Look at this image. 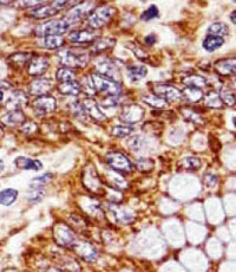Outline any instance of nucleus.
I'll use <instances>...</instances> for the list:
<instances>
[{
    "mask_svg": "<svg viewBox=\"0 0 236 272\" xmlns=\"http://www.w3.org/2000/svg\"><path fill=\"white\" fill-rule=\"evenodd\" d=\"M91 86L97 93L105 95V97H113L122 95V87L118 83V81H114L112 78L104 76L99 73H94L90 77Z\"/></svg>",
    "mask_w": 236,
    "mask_h": 272,
    "instance_id": "obj_1",
    "label": "nucleus"
},
{
    "mask_svg": "<svg viewBox=\"0 0 236 272\" xmlns=\"http://www.w3.org/2000/svg\"><path fill=\"white\" fill-rule=\"evenodd\" d=\"M60 63L69 69H78V67H85L89 62V54L85 52H76V51L70 49L60 50L57 53Z\"/></svg>",
    "mask_w": 236,
    "mask_h": 272,
    "instance_id": "obj_2",
    "label": "nucleus"
},
{
    "mask_svg": "<svg viewBox=\"0 0 236 272\" xmlns=\"http://www.w3.org/2000/svg\"><path fill=\"white\" fill-rule=\"evenodd\" d=\"M105 162L110 168H112L117 173H122V174L131 173L134 169V165L130 159L121 152L107 153L105 155Z\"/></svg>",
    "mask_w": 236,
    "mask_h": 272,
    "instance_id": "obj_3",
    "label": "nucleus"
},
{
    "mask_svg": "<svg viewBox=\"0 0 236 272\" xmlns=\"http://www.w3.org/2000/svg\"><path fill=\"white\" fill-rule=\"evenodd\" d=\"M114 15V9L111 6H102V8L93 10L86 18L87 25L91 30H98L105 26Z\"/></svg>",
    "mask_w": 236,
    "mask_h": 272,
    "instance_id": "obj_4",
    "label": "nucleus"
},
{
    "mask_svg": "<svg viewBox=\"0 0 236 272\" xmlns=\"http://www.w3.org/2000/svg\"><path fill=\"white\" fill-rule=\"evenodd\" d=\"M69 25L64 20H50V22L43 23L35 29V35L39 37L49 36H62L63 33L67 32Z\"/></svg>",
    "mask_w": 236,
    "mask_h": 272,
    "instance_id": "obj_5",
    "label": "nucleus"
},
{
    "mask_svg": "<svg viewBox=\"0 0 236 272\" xmlns=\"http://www.w3.org/2000/svg\"><path fill=\"white\" fill-rule=\"evenodd\" d=\"M55 238L57 243L62 245L63 247H67V249H73L78 243V238L65 224H58L55 227Z\"/></svg>",
    "mask_w": 236,
    "mask_h": 272,
    "instance_id": "obj_6",
    "label": "nucleus"
},
{
    "mask_svg": "<svg viewBox=\"0 0 236 272\" xmlns=\"http://www.w3.org/2000/svg\"><path fill=\"white\" fill-rule=\"evenodd\" d=\"M155 95L163 98L167 102H180L183 100L182 91L178 88L165 83H156L151 88Z\"/></svg>",
    "mask_w": 236,
    "mask_h": 272,
    "instance_id": "obj_7",
    "label": "nucleus"
},
{
    "mask_svg": "<svg viewBox=\"0 0 236 272\" xmlns=\"http://www.w3.org/2000/svg\"><path fill=\"white\" fill-rule=\"evenodd\" d=\"M94 8V4L89 2L85 3H80L79 5L75 6V8H72L70 10L69 12H67V15L64 17V22H65L67 25L71 26L73 25V24L78 23L82 20L83 18H87L89 15L91 13V10Z\"/></svg>",
    "mask_w": 236,
    "mask_h": 272,
    "instance_id": "obj_8",
    "label": "nucleus"
},
{
    "mask_svg": "<svg viewBox=\"0 0 236 272\" xmlns=\"http://www.w3.org/2000/svg\"><path fill=\"white\" fill-rule=\"evenodd\" d=\"M57 108L56 98L51 95H44V96L37 97L33 101L32 109L33 111L38 115V116H44V115H49L53 113Z\"/></svg>",
    "mask_w": 236,
    "mask_h": 272,
    "instance_id": "obj_9",
    "label": "nucleus"
},
{
    "mask_svg": "<svg viewBox=\"0 0 236 272\" xmlns=\"http://www.w3.org/2000/svg\"><path fill=\"white\" fill-rule=\"evenodd\" d=\"M144 116V109L137 104H127L122 108L120 118L128 125L140 122Z\"/></svg>",
    "mask_w": 236,
    "mask_h": 272,
    "instance_id": "obj_10",
    "label": "nucleus"
},
{
    "mask_svg": "<svg viewBox=\"0 0 236 272\" xmlns=\"http://www.w3.org/2000/svg\"><path fill=\"white\" fill-rule=\"evenodd\" d=\"M83 183L90 192L96 193V194H102L104 192L102 181H100L96 169L90 167L89 171H84L83 173Z\"/></svg>",
    "mask_w": 236,
    "mask_h": 272,
    "instance_id": "obj_11",
    "label": "nucleus"
},
{
    "mask_svg": "<svg viewBox=\"0 0 236 272\" xmlns=\"http://www.w3.org/2000/svg\"><path fill=\"white\" fill-rule=\"evenodd\" d=\"M107 207H109V211L117 223L128 225V224H131L135 220L134 213L129 209H127V207L118 205L116 202H110Z\"/></svg>",
    "mask_w": 236,
    "mask_h": 272,
    "instance_id": "obj_12",
    "label": "nucleus"
},
{
    "mask_svg": "<svg viewBox=\"0 0 236 272\" xmlns=\"http://www.w3.org/2000/svg\"><path fill=\"white\" fill-rule=\"evenodd\" d=\"M69 39L71 43L75 44H86L94 43L99 39V35L97 30H78L69 33Z\"/></svg>",
    "mask_w": 236,
    "mask_h": 272,
    "instance_id": "obj_13",
    "label": "nucleus"
},
{
    "mask_svg": "<svg viewBox=\"0 0 236 272\" xmlns=\"http://www.w3.org/2000/svg\"><path fill=\"white\" fill-rule=\"evenodd\" d=\"M52 86H53L52 80L46 77H39L30 83V93L35 95L37 97L44 96V95H49V93L52 89Z\"/></svg>",
    "mask_w": 236,
    "mask_h": 272,
    "instance_id": "obj_14",
    "label": "nucleus"
},
{
    "mask_svg": "<svg viewBox=\"0 0 236 272\" xmlns=\"http://www.w3.org/2000/svg\"><path fill=\"white\" fill-rule=\"evenodd\" d=\"M49 66H50L49 58H46V57H43V56H38V57H35V58H32V60L30 62L28 66V70L31 76L40 77V76H43L47 70H49Z\"/></svg>",
    "mask_w": 236,
    "mask_h": 272,
    "instance_id": "obj_15",
    "label": "nucleus"
},
{
    "mask_svg": "<svg viewBox=\"0 0 236 272\" xmlns=\"http://www.w3.org/2000/svg\"><path fill=\"white\" fill-rule=\"evenodd\" d=\"M73 250H76V252L79 254L80 258H83L86 261H94L98 258V252L94 247L87 241H79L77 245L73 247Z\"/></svg>",
    "mask_w": 236,
    "mask_h": 272,
    "instance_id": "obj_16",
    "label": "nucleus"
},
{
    "mask_svg": "<svg viewBox=\"0 0 236 272\" xmlns=\"http://www.w3.org/2000/svg\"><path fill=\"white\" fill-rule=\"evenodd\" d=\"M214 69L220 76H234L236 75V58L218 59L214 64Z\"/></svg>",
    "mask_w": 236,
    "mask_h": 272,
    "instance_id": "obj_17",
    "label": "nucleus"
},
{
    "mask_svg": "<svg viewBox=\"0 0 236 272\" xmlns=\"http://www.w3.org/2000/svg\"><path fill=\"white\" fill-rule=\"evenodd\" d=\"M82 104H83L84 110H85V114L89 117L92 118V120L98 121V122H102L105 120V116H104V114L100 111L98 103L94 102L92 98H85V100L82 102Z\"/></svg>",
    "mask_w": 236,
    "mask_h": 272,
    "instance_id": "obj_18",
    "label": "nucleus"
},
{
    "mask_svg": "<svg viewBox=\"0 0 236 272\" xmlns=\"http://www.w3.org/2000/svg\"><path fill=\"white\" fill-rule=\"evenodd\" d=\"M29 98L26 96V94L22 90H16L13 91L11 96H10L6 107L9 110H20L23 107H25L28 104Z\"/></svg>",
    "mask_w": 236,
    "mask_h": 272,
    "instance_id": "obj_19",
    "label": "nucleus"
},
{
    "mask_svg": "<svg viewBox=\"0 0 236 272\" xmlns=\"http://www.w3.org/2000/svg\"><path fill=\"white\" fill-rule=\"evenodd\" d=\"M58 12L59 11L53 6V4H42L30 10V16L37 19H45L57 15Z\"/></svg>",
    "mask_w": 236,
    "mask_h": 272,
    "instance_id": "obj_20",
    "label": "nucleus"
},
{
    "mask_svg": "<svg viewBox=\"0 0 236 272\" xmlns=\"http://www.w3.org/2000/svg\"><path fill=\"white\" fill-rule=\"evenodd\" d=\"M26 117L22 110H9L2 117V122L10 127H17L25 123Z\"/></svg>",
    "mask_w": 236,
    "mask_h": 272,
    "instance_id": "obj_21",
    "label": "nucleus"
},
{
    "mask_svg": "<svg viewBox=\"0 0 236 272\" xmlns=\"http://www.w3.org/2000/svg\"><path fill=\"white\" fill-rule=\"evenodd\" d=\"M114 44H116V40L113 38H100L97 39L96 42L92 43V45H91L90 52L92 54H100L103 52H105V51L112 49L114 46Z\"/></svg>",
    "mask_w": 236,
    "mask_h": 272,
    "instance_id": "obj_22",
    "label": "nucleus"
},
{
    "mask_svg": "<svg viewBox=\"0 0 236 272\" xmlns=\"http://www.w3.org/2000/svg\"><path fill=\"white\" fill-rule=\"evenodd\" d=\"M15 165L20 169H30V171H40L43 168V163L38 160L18 156L15 160Z\"/></svg>",
    "mask_w": 236,
    "mask_h": 272,
    "instance_id": "obj_23",
    "label": "nucleus"
},
{
    "mask_svg": "<svg viewBox=\"0 0 236 272\" xmlns=\"http://www.w3.org/2000/svg\"><path fill=\"white\" fill-rule=\"evenodd\" d=\"M33 58V54L29 52H17L10 56L9 62L12 64L13 66L22 69L24 66H29L30 62Z\"/></svg>",
    "mask_w": 236,
    "mask_h": 272,
    "instance_id": "obj_24",
    "label": "nucleus"
},
{
    "mask_svg": "<svg viewBox=\"0 0 236 272\" xmlns=\"http://www.w3.org/2000/svg\"><path fill=\"white\" fill-rule=\"evenodd\" d=\"M182 83L184 84L185 88H195V89L202 90L207 86V80L198 75H188L182 78Z\"/></svg>",
    "mask_w": 236,
    "mask_h": 272,
    "instance_id": "obj_25",
    "label": "nucleus"
},
{
    "mask_svg": "<svg viewBox=\"0 0 236 272\" xmlns=\"http://www.w3.org/2000/svg\"><path fill=\"white\" fill-rule=\"evenodd\" d=\"M59 93H62L63 95H67V96H78L82 91V86H80L79 82L77 81H71V82H65V83H62L58 87Z\"/></svg>",
    "mask_w": 236,
    "mask_h": 272,
    "instance_id": "obj_26",
    "label": "nucleus"
},
{
    "mask_svg": "<svg viewBox=\"0 0 236 272\" xmlns=\"http://www.w3.org/2000/svg\"><path fill=\"white\" fill-rule=\"evenodd\" d=\"M178 165H180V168L183 169V171L195 172L201 168L202 162L196 156H187V158L181 160V162L178 163Z\"/></svg>",
    "mask_w": 236,
    "mask_h": 272,
    "instance_id": "obj_27",
    "label": "nucleus"
},
{
    "mask_svg": "<svg viewBox=\"0 0 236 272\" xmlns=\"http://www.w3.org/2000/svg\"><path fill=\"white\" fill-rule=\"evenodd\" d=\"M223 44H224V39L221 38V37L208 35L204 38L203 43H202V46H203V49L205 51H208V52H212V51L217 50L218 47H221Z\"/></svg>",
    "mask_w": 236,
    "mask_h": 272,
    "instance_id": "obj_28",
    "label": "nucleus"
},
{
    "mask_svg": "<svg viewBox=\"0 0 236 272\" xmlns=\"http://www.w3.org/2000/svg\"><path fill=\"white\" fill-rule=\"evenodd\" d=\"M98 73L104 75V76H107L110 78H112V80H116V75H120V71L116 67V65L111 62V60H104V62H100L98 65Z\"/></svg>",
    "mask_w": 236,
    "mask_h": 272,
    "instance_id": "obj_29",
    "label": "nucleus"
},
{
    "mask_svg": "<svg viewBox=\"0 0 236 272\" xmlns=\"http://www.w3.org/2000/svg\"><path fill=\"white\" fill-rule=\"evenodd\" d=\"M203 102L204 105H207L209 108H215V109H220L223 107V103H222L220 94L216 93V91L211 90L209 91L208 94L203 95Z\"/></svg>",
    "mask_w": 236,
    "mask_h": 272,
    "instance_id": "obj_30",
    "label": "nucleus"
},
{
    "mask_svg": "<svg viewBox=\"0 0 236 272\" xmlns=\"http://www.w3.org/2000/svg\"><path fill=\"white\" fill-rule=\"evenodd\" d=\"M128 75H129L130 80L133 82H137L143 80L147 76L148 69L144 65H129L127 66Z\"/></svg>",
    "mask_w": 236,
    "mask_h": 272,
    "instance_id": "obj_31",
    "label": "nucleus"
},
{
    "mask_svg": "<svg viewBox=\"0 0 236 272\" xmlns=\"http://www.w3.org/2000/svg\"><path fill=\"white\" fill-rule=\"evenodd\" d=\"M18 198V190L15 188H6L0 192V205L11 206L13 202H16Z\"/></svg>",
    "mask_w": 236,
    "mask_h": 272,
    "instance_id": "obj_32",
    "label": "nucleus"
},
{
    "mask_svg": "<svg viewBox=\"0 0 236 272\" xmlns=\"http://www.w3.org/2000/svg\"><path fill=\"white\" fill-rule=\"evenodd\" d=\"M181 111L185 120L193 122L194 124H198V125L204 124V120L202 118L201 114L197 113L196 110H194L193 108H181Z\"/></svg>",
    "mask_w": 236,
    "mask_h": 272,
    "instance_id": "obj_33",
    "label": "nucleus"
},
{
    "mask_svg": "<svg viewBox=\"0 0 236 272\" xmlns=\"http://www.w3.org/2000/svg\"><path fill=\"white\" fill-rule=\"evenodd\" d=\"M182 96H183V100L196 103L203 98V91L201 89H195V88H184V90L182 91Z\"/></svg>",
    "mask_w": 236,
    "mask_h": 272,
    "instance_id": "obj_34",
    "label": "nucleus"
},
{
    "mask_svg": "<svg viewBox=\"0 0 236 272\" xmlns=\"http://www.w3.org/2000/svg\"><path fill=\"white\" fill-rule=\"evenodd\" d=\"M142 100H143L144 103L150 105V107L156 108L157 110H160V109H164L168 104L167 101H164L163 98H161L160 96H157V95H155V94L146 95V96L142 97Z\"/></svg>",
    "mask_w": 236,
    "mask_h": 272,
    "instance_id": "obj_35",
    "label": "nucleus"
},
{
    "mask_svg": "<svg viewBox=\"0 0 236 272\" xmlns=\"http://www.w3.org/2000/svg\"><path fill=\"white\" fill-rule=\"evenodd\" d=\"M65 43V40L62 36H49V37H44V42L43 45L49 50H57L60 49Z\"/></svg>",
    "mask_w": 236,
    "mask_h": 272,
    "instance_id": "obj_36",
    "label": "nucleus"
},
{
    "mask_svg": "<svg viewBox=\"0 0 236 272\" xmlns=\"http://www.w3.org/2000/svg\"><path fill=\"white\" fill-rule=\"evenodd\" d=\"M229 33V29L227 24L224 23H214L208 27V35L210 36H217L223 38L224 36H227Z\"/></svg>",
    "mask_w": 236,
    "mask_h": 272,
    "instance_id": "obj_37",
    "label": "nucleus"
},
{
    "mask_svg": "<svg viewBox=\"0 0 236 272\" xmlns=\"http://www.w3.org/2000/svg\"><path fill=\"white\" fill-rule=\"evenodd\" d=\"M56 77H57V80H58L59 82H62V83L76 81V71L73 69H69V67L63 66L57 70Z\"/></svg>",
    "mask_w": 236,
    "mask_h": 272,
    "instance_id": "obj_38",
    "label": "nucleus"
},
{
    "mask_svg": "<svg viewBox=\"0 0 236 272\" xmlns=\"http://www.w3.org/2000/svg\"><path fill=\"white\" fill-rule=\"evenodd\" d=\"M52 179H53L52 173H44L43 175L36 176L35 179H32V182L30 187H31V188H43V186L49 183Z\"/></svg>",
    "mask_w": 236,
    "mask_h": 272,
    "instance_id": "obj_39",
    "label": "nucleus"
},
{
    "mask_svg": "<svg viewBox=\"0 0 236 272\" xmlns=\"http://www.w3.org/2000/svg\"><path fill=\"white\" fill-rule=\"evenodd\" d=\"M155 167V163L151 159L142 158L138 159L136 161V168L142 173H148L151 172Z\"/></svg>",
    "mask_w": 236,
    "mask_h": 272,
    "instance_id": "obj_40",
    "label": "nucleus"
},
{
    "mask_svg": "<svg viewBox=\"0 0 236 272\" xmlns=\"http://www.w3.org/2000/svg\"><path fill=\"white\" fill-rule=\"evenodd\" d=\"M133 127L131 125L127 124H120V125H114L111 130V134L116 138H126V136H129L131 132H133Z\"/></svg>",
    "mask_w": 236,
    "mask_h": 272,
    "instance_id": "obj_41",
    "label": "nucleus"
},
{
    "mask_svg": "<svg viewBox=\"0 0 236 272\" xmlns=\"http://www.w3.org/2000/svg\"><path fill=\"white\" fill-rule=\"evenodd\" d=\"M220 97L223 105H228V107L236 105V95L231 90H222L220 93Z\"/></svg>",
    "mask_w": 236,
    "mask_h": 272,
    "instance_id": "obj_42",
    "label": "nucleus"
},
{
    "mask_svg": "<svg viewBox=\"0 0 236 272\" xmlns=\"http://www.w3.org/2000/svg\"><path fill=\"white\" fill-rule=\"evenodd\" d=\"M127 46L129 47L131 51H133L135 56H136L140 60H143V62H147V60H149V56H148V53L143 49H142L141 46L136 45L135 43H128Z\"/></svg>",
    "mask_w": 236,
    "mask_h": 272,
    "instance_id": "obj_43",
    "label": "nucleus"
},
{
    "mask_svg": "<svg viewBox=\"0 0 236 272\" xmlns=\"http://www.w3.org/2000/svg\"><path fill=\"white\" fill-rule=\"evenodd\" d=\"M44 198V189L43 188H31L28 194V200L31 203H37Z\"/></svg>",
    "mask_w": 236,
    "mask_h": 272,
    "instance_id": "obj_44",
    "label": "nucleus"
},
{
    "mask_svg": "<svg viewBox=\"0 0 236 272\" xmlns=\"http://www.w3.org/2000/svg\"><path fill=\"white\" fill-rule=\"evenodd\" d=\"M156 17H158V8L156 5H151L147 11L142 13L141 19L144 20V22H149V20L156 18Z\"/></svg>",
    "mask_w": 236,
    "mask_h": 272,
    "instance_id": "obj_45",
    "label": "nucleus"
},
{
    "mask_svg": "<svg viewBox=\"0 0 236 272\" xmlns=\"http://www.w3.org/2000/svg\"><path fill=\"white\" fill-rule=\"evenodd\" d=\"M20 130L26 135H32L38 130V127H37V124L33 121H25V123L22 125Z\"/></svg>",
    "mask_w": 236,
    "mask_h": 272,
    "instance_id": "obj_46",
    "label": "nucleus"
},
{
    "mask_svg": "<svg viewBox=\"0 0 236 272\" xmlns=\"http://www.w3.org/2000/svg\"><path fill=\"white\" fill-rule=\"evenodd\" d=\"M127 146H129V148L133 149V151L137 152V151H140L142 146H143V141H142L141 136H134V138H131L128 140Z\"/></svg>",
    "mask_w": 236,
    "mask_h": 272,
    "instance_id": "obj_47",
    "label": "nucleus"
},
{
    "mask_svg": "<svg viewBox=\"0 0 236 272\" xmlns=\"http://www.w3.org/2000/svg\"><path fill=\"white\" fill-rule=\"evenodd\" d=\"M204 182H205V185L209 187L216 186V183H217L216 175L211 174V173H207V174L204 175Z\"/></svg>",
    "mask_w": 236,
    "mask_h": 272,
    "instance_id": "obj_48",
    "label": "nucleus"
},
{
    "mask_svg": "<svg viewBox=\"0 0 236 272\" xmlns=\"http://www.w3.org/2000/svg\"><path fill=\"white\" fill-rule=\"evenodd\" d=\"M144 42H146L148 46H153L154 44L156 43V36L153 35V33H151V35H148L146 38H144Z\"/></svg>",
    "mask_w": 236,
    "mask_h": 272,
    "instance_id": "obj_49",
    "label": "nucleus"
},
{
    "mask_svg": "<svg viewBox=\"0 0 236 272\" xmlns=\"http://www.w3.org/2000/svg\"><path fill=\"white\" fill-rule=\"evenodd\" d=\"M43 272H65L62 270L60 267H56V266H47L43 270Z\"/></svg>",
    "mask_w": 236,
    "mask_h": 272,
    "instance_id": "obj_50",
    "label": "nucleus"
},
{
    "mask_svg": "<svg viewBox=\"0 0 236 272\" xmlns=\"http://www.w3.org/2000/svg\"><path fill=\"white\" fill-rule=\"evenodd\" d=\"M229 18H230L231 22L234 23L235 25H236V10H234V11H232V12L230 13V16H229Z\"/></svg>",
    "mask_w": 236,
    "mask_h": 272,
    "instance_id": "obj_51",
    "label": "nucleus"
},
{
    "mask_svg": "<svg viewBox=\"0 0 236 272\" xmlns=\"http://www.w3.org/2000/svg\"><path fill=\"white\" fill-rule=\"evenodd\" d=\"M4 171V162H3V160H0V173Z\"/></svg>",
    "mask_w": 236,
    "mask_h": 272,
    "instance_id": "obj_52",
    "label": "nucleus"
},
{
    "mask_svg": "<svg viewBox=\"0 0 236 272\" xmlns=\"http://www.w3.org/2000/svg\"><path fill=\"white\" fill-rule=\"evenodd\" d=\"M4 100V93H3V90H0V102Z\"/></svg>",
    "mask_w": 236,
    "mask_h": 272,
    "instance_id": "obj_53",
    "label": "nucleus"
},
{
    "mask_svg": "<svg viewBox=\"0 0 236 272\" xmlns=\"http://www.w3.org/2000/svg\"><path fill=\"white\" fill-rule=\"evenodd\" d=\"M4 272H19V271L15 270V268H9V270H6V271H4Z\"/></svg>",
    "mask_w": 236,
    "mask_h": 272,
    "instance_id": "obj_54",
    "label": "nucleus"
},
{
    "mask_svg": "<svg viewBox=\"0 0 236 272\" xmlns=\"http://www.w3.org/2000/svg\"><path fill=\"white\" fill-rule=\"evenodd\" d=\"M232 124H234V127L236 128V116L232 117Z\"/></svg>",
    "mask_w": 236,
    "mask_h": 272,
    "instance_id": "obj_55",
    "label": "nucleus"
},
{
    "mask_svg": "<svg viewBox=\"0 0 236 272\" xmlns=\"http://www.w3.org/2000/svg\"><path fill=\"white\" fill-rule=\"evenodd\" d=\"M3 132H4V129H3V127H2V124H0V135H2V134H3Z\"/></svg>",
    "mask_w": 236,
    "mask_h": 272,
    "instance_id": "obj_56",
    "label": "nucleus"
},
{
    "mask_svg": "<svg viewBox=\"0 0 236 272\" xmlns=\"http://www.w3.org/2000/svg\"><path fill=\"white\" fill-rule=\"evenodd\" d=\"M235 83H236V80H235Z\"/></svg>",
    "mask_w": 236,
    "mask_h": 272,
    "instance_id": "obj_57",
    "label": "nucleus"
}]
</instances>
